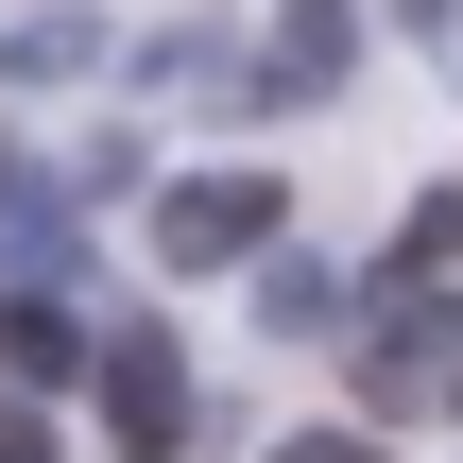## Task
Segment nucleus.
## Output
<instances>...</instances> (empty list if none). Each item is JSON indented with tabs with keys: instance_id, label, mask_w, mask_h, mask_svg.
<instances>
[{
	"instance_id": "20e7f679",
	"label": "nucleus",
	"mask_w": 463,
	"mask_h": 463,
	"mask_svg": "<svg viewBox=\"0 0 463 463\" xmlns=\"http://www.w3.org/2000/svg\"><path fill=\"white\" fill-rule=\"evenodd\" d=\"M430 378H447V275H412L378 309V395H430Z\"/></svg>"
},
{
	"instance_id": "0eeeda50",
	"label": "nucleus",
	"mask_w": 463,
	"mask_h": 463,
	"mask_svg": "<svg viewBox=\"0 0 463 463\" xmlns=\"http://www.w3.org/2000/svg\"><path fill=\"white\" fill-rule=\"evenodd\" d=\"M0 463H69V447H52V412H34V395H0Z\"/></svg>"
},
{
	"instance_id": "7ed1b4c3",
	"label": "nucleus",
	"mask_w": 463,
	"mask_h": 463,
	"mask_svg": "<svg viewBox=\"0 0 463 463\" xmlns=\"http://www.w3.org/2000/svg\"><path fill=\"white\" fill-rule=\"evenodd\" d=\"M0 275H17V292H52V275H69V206H52V172H34V155H0Z\"/></svg>"
},
{
	"instance_id": "423d86ee",
	"label": "nucleus",
	"mask_w": 463,
	"mask_h": 463,
	"mask_svg": "<svg viewBox=\"0 0 463 463\" xmlns=\"http://www.w3.org/2000/svg\"><path fill=\"white\" fill-rule=\"evenodd\" d=\"M0 378H69V309L52 292H0Z\"/></svg>"
},
{
	"instance_id": "f257e3e1",
	"label": "nucleus",
	"mask_w": 463,
	"mask_h": 463,
	"mask_svg": "<svg viewBox=\"0 0 463 463\" xmlns=\"http://www.w3.org/2000/svg\"><path fill=\"white\" fill-rule=\"evenodd\" d=\"M86 395H103V447L120 463H189V361H172L155 309H120V344L86 361Z\"/></svg>"
},
{
	"instance_id": "6e6552de",
	"label": "nucleus",
	"mask_w": 463,
	"mask_h": 463,
	"mask_svg": "<svg viewBox=\"0 0 463 463\" xmlns=\"http://www.w3.org/2000/svg\"><path fill=\"white\" fill-rule=\"evenodd\" d=\"M275 463H361V447H344V430H309V447H275Z\"/></svg>"
},
{
	"instance_id": "39448f33",
	"label": "nucleus",
	"mask_w": 463,
	"mask_h": 463,
	"mask_svg": "<svg viewBox=\"0 0 463 463\" xmlns=\"http://www.w3.org/2000/svg\"><path fill=\"white\" fill-rule=\"evenodd\" d=\"M275 34H292V52H275V86H292V103H309V86H344V0H275Z\"/></svg>"
},
{
	"instance_id": "f03ea898",
	"label": "nucleus",
	"mask_w": 463,
	"mask_h": 463,
	"mask_svg": "<svg viewBox=\"0 0 463 463\" xmlns=\"http://www.w3.org/2000/svg\"><path fill=\"white\" fill-rule=\"evenodd\" d=\"M155 258H172V275L275 258V172H189V189H155Z\"/></svg>"
}]
</instances>
